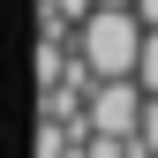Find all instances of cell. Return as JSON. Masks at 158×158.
Instances as JSON below:
<instances>
[{"instance_id":"7a4b0ae2","label":"cell","mask_w":158,"mask_h":158,"mask_svg":"<svg viewBox=\"0 0 158 158\" xmlns=\"http://www.w3.org/2000/svg\"><path fill=\"white\" fill-rule=\"evenodd\" d=\"M135 83H143V90H151V98H158V30H151V38H143V60H135Z\"/></svg>"},{"instance_id":"3957f363","label":"cell","mask_w":158,"mask_h":158,"mask_svg":"<svg viewBox=\"0 0 158 158\" xmlns=\"http://www.w3.org/2000/svg\"><path fill=\"white\" fill-rule=\"evenodd\" d=\"M135 15H143V23H151V30H158V0H135Z\"/></svg>"},{"instance_id":"6da1fadb","label":"cell","mask_w":158,"mask_h":158,"mask_svg":"<svg viewBox=\"0 0 158 158\" xmlns=\"http://www.w3.org/2000/svg\"><path fill=\"white\" fill-rule=\"evenodd\" d=\"M143 38H151V23L135 8H90L83 23H75V53H83L98 75H135Z\"/></svg>"}]
</instances>
